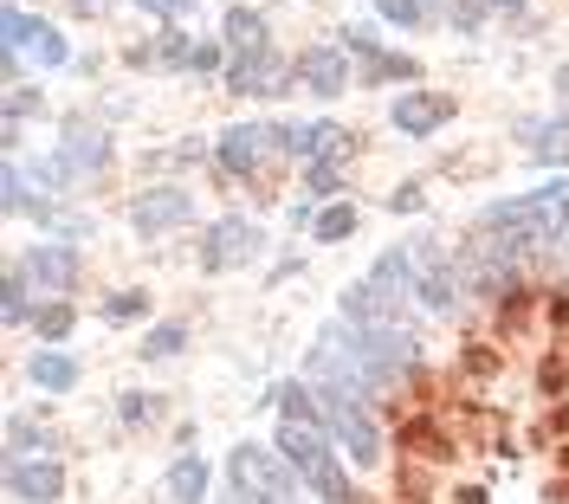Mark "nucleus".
Listing matches in <instances>:
<instances>
[{
    "label": "nucleus",
    "mask_w": 569,
    "mask_h": 504,
    "mask_svg": "<svg viewBox=\"0 0 569 504\" xmlns=\"http://www.w3.org/2000/svg\"><path fill=\"white\" fill-rule=\"evenodd\" d=\"M117 414H123V421H130V427H142V421H149V414H156V407H149V401H142V395H123V401H117Z\"/></svg>",
    "instance_id": "nucleus-36"
},
{
    "label": "nucleus",
    "mask_w": 569,
    "mask_h": 504,
    "mask_svg": "<svg viewBox=\"0 0 569 504\" xmlns=\"http://www.w3.org/2000/svg\"><path fill=\"white\" fill-rule=\"evenodd\" d=\"M389 208H395V214H415V208H421V188H415V181H408V188H395Z\"/></svg>",
    "instance_id": "nucleus-37"
},
{
    "label": "nucleus",
    "mask_w": 569,
    "mask_h": 504,
    "mask_svg": "<svg viewBox=\"0 0 569 504\" xmlns=\"http://www.w3.org/2000/svg\"><path fill=\"white\" fill-rule=\"evenodd\" d=\"M7 446H13V460H52V427L13 414V421H7Z\"/></svg>",
    "instance_id": "nucleus-19"
},
{
    "label": "nucleus",
    "mask_w": 569,
    "mask_h": 504,
    "mask_svg": "<svg viewBox=\"0 0 569 504\" xmlns=\"http://www.w3.org/2000/svg\"><path fill=\"white\" fill-rule=\"evenodd\" d=\"M453 110H460L453 91H408V98H395L389 117H395V130H401V137H433Z\"/></svg>",
    "instance_id": "nucleus-13"
},
{
    "label": "nucleus",
    "mask_w": 569,
    "mask_h": 504,
    "mask_svg": "<svg viewBox=\"0 0 569 504\" xmlns=\"http://www.w3.org/2000/svg\"><path fill=\"white\" fill-rule=\"evenodd\" d=\"M27 311H33V304H27V272L13 265V272H7V298H0V317H7V324H20Z\"/></svg>",
    "instance_id": "nucleus-26"
},
{
    "label": "nucleus",
    "mask_w": 569,
    "mask_h": 504,
    "mask_svg": "<svg viewBox=\"0 0 569 504\" xmlns=\"http://www.w3.org/2000/svg\"><path fill=\"white\" fill-rule=\"evenodd\" d=\"M525 137H531V155L537 162H569V117H550V123H525Z\"/></svg>",
    "instance_id": "nucleus-18"
},
{
    "label": "nucleus",
    "mask_w": 569,
    "mask_h": 504,
    "mask_svg": "<svg viewBox=\"0 0 569 504\" xmlns=\"http://www.w3.org/2000/svg\"><path fill=\"white\" fill-rule=\"evenodd\" d=\"M447 13H453V33H479V20H486V7H479V0H453Z\"/></svg>",
    "instance_id": "nucleus-35"
},
{
    "label": "nucleus",
    "mask_w": 569,
    "mask_h": 504,
    "mask_svg": "<svg viewBox=\"0 0 569 504\" xmlns=\"http://www.w3.org/2000/svg\"><path fill=\"white\" fill-rule=\"evenodd\" d=\"M401 446H408V460H421V466H447L460 446H453V433L440 427L433 414H415V421H401Z\"/></svg>",
    "instance_id": "nucleus-15"
},
{
    "label": "nucleus",
    "mask_w": 569,
    "mask_h": 504,
    "mask_svg": "<svg viewBox=\"0 0 569 504\" xmlns=\"http://www.w3.org/2000/svg\"><path fill=\"white\" fill-rule=\"evenodd\" d=\"M279 407H284V421H318V407L305 401V382H284V389H279Z\"/></svg>",
    "instance_id": "nucleus-32"
},
{
    "label": "nucleus",
    "mask_w": 569,
    "mask_h": 504,
    "mask_svg": "<svg viewBox=\"0 0 569 504\" xmlns=\"http://www.w3.org/2000/svg\"><path fill=\"white\" fill-rule=\"evenodd\" d=\"M479 226H486V233H505V240H498L505 252H518V246H550V240H563V233H569V181L531 188V194H518V201H492Z\"/></svg>",
    "instance_id": "nucleus-1"
},
{
    "label": "nucleus",
    "mask_w": 569,
    "mask_h": 504,
    "mask_svg": "<svg viewBox=\"0 0 569 504\" xmlns=\"http://www.w3.org/2000/svg\"><path fill=\"white\" fill-rule=\"evenodd\" d=\"M213 65H220V46H194V59H188V72H213Z\"/></svg>",
    "instance_id": "nucleus-38"
},
{
    "label": "nucleus",
    "mask_w": 569,
    "mask_h": 504,
    "mask_svg": "<svg viewBox=\"0 0 569 504\" xmlns=\"http://www.w3.org/2000/svg\"><path fill=\"white\" fill-rule=\"evenodd\" d=\"M104 130H91V123H71L66 137H59V155L52 162H39V181L46 188H71V181H84V175H98L104 169Z\"/></svg>",
    "instance_id": "nucleus-6"
},
{
    "label": "nucleus",
    "mask_w": 569,
    "mask_h": 504,
    "mask_svg": "<svg viewBox=\"0 0 569 504\" xmlns=\"http://www.w3.org/2000/svg\"><path fill=\"white\" fill-rule=\"evenodd\" d=\"M181 343H188V330H181V324H156L149 336H142V356H156V362H162V356H176Z\"/></svg>",
    "instance_id": "nucleus-25"
},
{
    "label": "nucleus",
    "mask_w": 569,
    "mask_h": 504,
    "mask_svg": "<svg viewBox=\"0 0 569 504\" xmlns=\"http://www.w3.org/2000/svg\"><path fill=\"white\" fill-rule=\"evenodd\" d=\"M7 492L20 504L66 498V466H59V460H13V466H7Z\"/></svg>",
    "instance_id": "nucleus-14"
},
{
    "label": "nucleus",
    "mask_w": 569,
    "mask_h": 504,
    "mask_svg": "<svg viewBox=\"0 0 569 504\" xmlns=\"http://www.w3.org/2000/svg\"><path fill=\"white\" fill-rule=\"evenodd\" d=\"M557 110H563V117H569V65H563V72H557Z\"/></svg>",
    "instance_id": "nucleus-39"
},
{
    "label": "nucleus",
    "mask_w": 569,
    "mask_h": 504,
    "mask_svg": "<svg viewBox=\"0 0 569 504\" xmlns=\"http://www.w3.org/2000/svg\"><path fill=\"white\" fill-rule=\"evenodd\" d=\"M460 504H486V485H460Z\"/></svg>",
    "instance_id": "nucleus-41"
},
{
    "label": "nucleus",
    "mask_w": 569,
    "mask_h": 504,
    "mask_svg": "<svg viewBox=\"0 0 569 504\" xmlns=\"http://www.w3.org/2000/svg\"><path fill=\"white\" fill-rule=\"evenodd\" d=\"M279 453L291 460V472L305 478V492L318 504H356L350 472L330 460V440H323V421H284L279 427Z\"/></svg>",
    "instance_id": "nucleus-2"
},
{
    "label": "nucleus",
    "mask_w": 569,
    "mask_h": 504,
    "mask_svg": "<svg viewBox=\"0 0 569 504\" xmlns=\"http://www.w3.org/2000/svg\"><path fill=\"white\" fill-rule=\"evenodd\" d=\"M550 433H569V401L557 407V414H550Z\"/></svg>",
    "instance_id": "nucleus-42"
},
{
    "label": "nucleus",
    "mask_w": 569,
    "mask_h": 504,
    "mask_svg": "<svg viewBox=\"0 0 569 504\" xmlns=\"http://www.w3.org/2000/svg\"><path fill=\"white\" fill-rule=\"evenodd\" d=\"M194 220V194L188 188H149L137 194V208H130V226H137L142 240H162V233H176Z\"/></svg>",
    "instance_id": "nucleus-9"
},
{
    "label": "nucleus",
    "mask_w": 569,
    "mask_h": 504,
    "mask_svg": "<svg viewBox=\"0 0 569 504\" xmlns=\"http://www.w3.org/2000/svg\"><path fill=\"white\" fill-rule=\"evenodd\" d=\"M142 7H149V13H162V20H169V13H181V0H142Z\"/></svg>",
    "instance_id": "nucleus-40"
},
{
    "label": "nucleus",
    "mask_w": 569,
    "mask_h": 504,
    "mask_svg": "<svg viewBox=\"0 0 569 504\" xmlns=\"http://www.w3.org/2000/svg\"><path fill=\"white\" fill-rule=\"evenodd\" d=\"M169 498L176 504H201L208 498V460H201V453H181L176 466H169Z\"/></svg>",
    "instance_id": "nucleus-16"
},
{
    "label": "nucleus",
    "mask_w": 569,
    "mask_h": 504,
    "mask_svg": "<svg viewBox=\"0 0 569 504\" xmlns=\"http://www.w3.org/2000/svg\"><path fill=\"white\" fill-rule=\"evenodd\" d=\"M291 78H298L305 91H318V98H337V91H350V52H343V46H305L298 65H291Z\"/></svg>",
    "instance_id": "nucleus-12"
},
{
    "label": "nucleus",
    "mask_w": 569,
    "mask_h": 504,
    "mask_svg": "<svg viewBox=\"0 0 569 504\" xmlns=\"http://www.w3.org/2000/svg\"><path fill=\"white\" fill-rule=\"evenodd\" d=\"M401 259H408V279H415V298H421L433 317H447L453 304H460V265L447 259V252L433 246V240H408L401 246Z\"/></svg>",
    "instance_id": "nucleus-4"
},
{
    "label": "nucleus",
    "mask_w": 569,
    "mask_h": 504,
    "mask_svg": "<svg viewBox=\"0 0 569 504\" xmlns=\"http://www.w3.org/2000/svg\"><path fill=\"white\" fill-rule=\"evenodd\" d=\"M233 492H247L259 504H291L298 498V472L272 446H240L233 453Z\"/></svg>",
    "instance_id": "nucleus-5"
},
{
    "label": "nucleus",
    "mask_w": 569,
    "mask_h": 504,
    "mask_svg": "<svg viewBox=\"0 0 569 504\" xmlns=\"http://www.w3.org/2000/svg\"><path fill=\"white\" fill-rule=\"evenodd\" d=\"M33 382L46 389V395H66V389H78V362L59 356V350H39L33 356Z\"/></svg>",
    "instance_id": "nucleus-21"
},
{
    "label": "nucleus",
    "mask_w": 569,
    "mask_h": 504,
    "mask_svg": "<svg viewBox=\"0 0 569 504\" xmlns=\"http://www.w3.org/2000/svg\"><path fill=\"white\" fill-rule=\"evenodd\" d=\"M427 492H433L427 466L421 460H401V504H427Z\"/></svg>",
    "instance_id": "nucleus-27"
},
{
    "label": "nucleus",
    "mask_w": 569,
    "mask_h": 504,
    "mask_svg": "<svg viewBox=\"0 0 569 504\" xmlns=\"http://www.w3.org/2000/svg\"><path fill=\"white\" fill-rule=\"evenodd\" d=\"M20 272H27L39 291H78L84 259H78V246H66V240H46V246H33L20 259Z\"/></svg>",
    "instance_id": "nucleus-11"
},
{
    "label": "nucleus",
    "mask_w": 569,
    "mask_h": 504,
    "mask_svg": "<svg viewBox=\"0 0 569 504\" xmlns=\"http://www.w3.org/2000/svg\"><path fill=\"white\" fill-rule=\"evenodd\" d=\"M421 0H382V20H395V27H408V33H415V27H421Z\"/></svg>",
    "instance_id": "nucleus-33"
},
{
    "label": "nucleus",
    "mask_w": 569,
    "mask_h": 504,
    "mask_svg": "<svg viewBox=\"0 0 569 504\" xmlns=\"http://www.w3.org/2000/svg\"><path fill=\"white\" fill-rule=\"evenodd\" d=\"M7 59H20V52H33L39 65H66L71 59V46H66V33L52 27V20H33V13H20V7H7Z\"/></svg>",
    "instance_id": "nucleus-8"
},
{
    "label": "nucleus",
    "mask_w": 569,
    "mask_h": 504,
    "mask_svg": "<svg viewBox=\"0 0 569 504\" xmlns=\"http://www.w3.org/2000/svg\"><path fill=\"white\" fill-rule=\"evenodd\" d=\"M142 59H156V65H188V59H194V46H188L176 27H169V33L156 39V52H142Z\"/></svg>",
    "instance_id": "nucleus-28"
},
{
    "label": "nucleus",
    "mask_w": 569,
    "mask_h": 504,
    "mask_svg": "<svg viewBox=\"0 0 569 504\" xmlns=\"http://www.w3.org/2000/svg\"><path fill=\"white\" fill-rule=\"evenodd\" d=\"M460 369L472 375V382H492V375H498V356H492V350H466Z\"/></svg>",
    "instance_id": "nucleus-34"
},
{
    "label": "nucleus",
    "mask_w": 569,
    "mask_h": 504,
    "mask_svg": "<svg viewBox=\"0 0 569 504\" xmlns=\"http://www.w3.org/2000/svg\"><path fill=\"white\" fill-rule=\"evenodd\" d=\"M227 46H233L240 59H259V52H266V20L247 13V7H233V13H227Z\"/></svg>",
    "instance_id": "nucleus-20"
},
{
    "label": "nucleus",
    "mask_w": 569,
    "mask_h": 504,
    "mask_svg": "<svg viewBox=\"0 0 569 504\" xmlns=\"http://www.w3.org/2000/svg\"><path fill=\"white\" fill-rule=\"evenodd\" d=\"M550 498H563V504H569V478H557V485H550Z\"/></svg>",
    "instance_id": "nucleus-43"
},
{
    "label": "nucleus",
    "mask_w": 569,
    "mask_h": 504,
    "mask_svg": "<svg viewBox=\"0 0 569 504\" xmlns=\"http://www.w3.org/2000/svg\"><path fill=\"white\" fill-rule=\"evenodd\" d=\"M272 149H279V130H266V123H233V130H220V169H227V175H259Z\"/></svg>",
    "instance_id": "nucleus-10"
},
{
    "label": "nucleus",
    "mask_w": 569,
    "mask_h": 504,
    "mask_svg": "<svg viewBox=\"0 0 569 504\" xmlns=\"http://www.w3.org/2000/svg\"><path fill=\"white\" fill-rule=\"evenodd\" d=\"M318 421L356 466H376V460H382V427H376V414H369L350 389H318Z\"/></svg>",
    "instance_id": "nucleus-3"
},
{
    "label": "nucleus",
    "mask_w": 569,
    "mask_h": 504,
    "mask_svg": "<svg viewBox=\"0 0 569 504\" xmlns=\"http://www.w3.org/2000/svg\"><path fill=\"white\" fill-rule=\"evenodd\" d=\"M142 311H149V291H117V298L104 304L110 324H130V317H142Z\"/></svg>",
    "instance_id": "nucleus-29"
},
{
    "label": "nucleus",
    "mask_w": 569,
    "mask_h": 504,
    "mask_svg": "<svg viewBox=\"0 0 569 504\" xmlns=\"http://www.w3.org/2000/svg\"><path fill=\"white\" fill-rule=\"evenodd\" d=\"M305 188H311V201H330L343 188V162H305Z\"/></svg>",
    "instance_id": "nucleus-24"
},
{
    "label": "nucleus",
    "mask_w": 569,
    "mask_h": 504,
    "mask_svg": "<svg viewBox=\"0 0 569 504\" xmlns=\"http://www.w3.org/2000/svg\"><path fill=\"white\" fill-rule=\"evenodd\" d=\"M557 466H563V472H569V440H563V446H557Z\"/></svg>",
    "instance_id": "nucleus-44"
},
{
    "label": "nucleus",
    "mask_w": 569,
    "mask_h": 504,
    "mask_svg": "<svg viewBox=\"0 0 569 504\" xmlns=\"http://www.w3.org/2000/svg\"><path fill=\"white\" fill-rule=\"evenodd\" d=\"M537 389H543V395H563V389H569V362L557 356V350L537 362Z\"/></svg>",
    "instance_id": "nucleus-30"
},
{
    "label": "nucleus",
    "mask_w": 569,
    "mask_h": 504,
    "mask_svg": "<svg viewBox=\"0 0 569 504\" xmlns=\"http://www.w3.org/2000/svg\"><path fill=\"white\" fill-rule=\"evenodd\" d=\"M356 233V208L350 201H337V208H323L318 220H311V240H318V246H337V240H350Z\"/></svg>",
    "instance_id": "nucleus-22"
},
{
    "label": "nucleus",
    "mask_w": 569,
    "mask_h": 504,
    "mask_svg": "<svg viewBox=\"0 0 569 504\" xmlns=\"http://www.w3.org/2000/svg\"><path fill=\"white\" fill-rule=\"evenodd\" d=\"M33 324H39V336H46V343H59V336H71V304H46Z\"/></svg>",
    "instance_id": "nucleus-31"
},
{
    "label": "nucleus",
    "mask_w": 569,
    "mask_h": 504,
    "mask_svg": "<svg viewBox=\"0 0 569 504\" xmlns=\"http://www.w3.org/2000/svg\"><path fill=\"white\" fill-rule=\"evenodd\" d=\"M266 246V233L252 226L247 214H227L208 226V240H201V272H233V265H252Z\"/></svg>",
    "instance_id": "nucleus-7"
},
{
    "label": "nucleus",
    "mask_w": 569,
    "mask_h": 504,
    "mask_svg": "<svg viewBox=\"0 0 569 504\" xmlns=\"http://www.w3.org/2000/svg\"><path fill=\"white\" fill-rule=\"evenodd\" d=\"M382 78H421V65H415L408 52H376V59H362V84H382Z\"/></svg>",
    "instance_id": "nucleus-23"
},
{
    "label": "nucleus",
    "mask_w": 569,
    "mask_h": 504,
    "mask_svg": "<svg viewBox=\"0 0 569 504\" xmlns=\"http://www.w3.org/2000/svg\"><path fill=\"white\" fill-rule=\"evenodd\" d=\"M284 65L272 52H259V59H233V91H284Z\"/></svg>",
    "instance_id": "nucleus-17"
},
{
    "label": "nucleus",
    "mask_w": 569,
    "mask_h": 504,
    "mask_svg": "<svg viewBox=\"0 0 569 504\" xmlns=\"http://www.w3.org/2000/svg\"><path fill=\"white\" fill-rule=\"evenodd\" d=\"M486 7H518V0H486Z\"/></svg>",
    "instance_id": "nucleus-45"
}]
</instances>
